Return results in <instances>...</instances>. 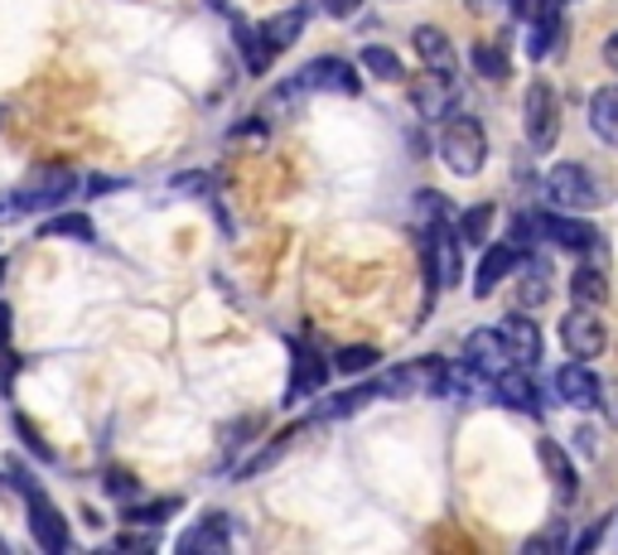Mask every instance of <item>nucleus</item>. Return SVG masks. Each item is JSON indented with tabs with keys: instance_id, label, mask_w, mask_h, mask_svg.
Wrapping results in <instances>:
<instances>
[{
	"instance_id": "412c9836",
	"label": "nucleus",
	"mask_w": 618,
	"mask_h": 555,
	"mask_svg": "<svg viewBox=\"0 0 618 555\" xmlns=\"http://www.w3.org/2000/svg\"><path fill=\"white\" fill-rule=\"evenodd\" d=\"M570 295H575V305H604V300H609L604 271L599 266H580L570 275Z\"/></svg>"
},
{
	"instance_id": "f3484780",
	"label": "nucleus",
	"mask_w": 618,
	"mask_h": 555,
	"mask_svg": "<svg viewBox=\"0 0 618 555\" xmlns=\"http://www.w3.org/2000/svg\"><path fill=\"white\" fill-rule=\"evenodd\" d=\"M411 44H416V54L426 69H436V73H454V44L444 39V30H436V24H420V30L411 34Z\"/></svg>"
},
{
	"instance_id": "7c9ffc66",
	"label": "nucleus",
	"mask_w": 618,
	"mask_h": 555,
	"mask_svg": "<svg viewBox=\"0 0 618 555\" xmlns=\"http://www.w3.org/2000/svg\"><path fill=\"white\" fill-rule=\"evenodd\" d=\"M175 507H179L175 498H165V502H150V507H130V522H165Z\"/></svg>"
},
{
	"instance_id": "6ab92c4d",
	"label": "nucleus",
	"mask_w": 618,
	"mask_h": 555,
	"mask_svg": "<svg viewBox=\"0 0 618 555\" xmlns=\"http://www.w3.org/2000/svg\"><path fill=\"white\" fill-rule=\"evenodd\" d=\"M542 464L551 473V488H556V498L561 502H570L575 498V464L565 459V449L556 440H542Z\"/></svg>"
},
{
	"instance_id": "20e7f679",
	"label": "nucleus",
	"mask_w": 618,
	"mask_h": 555,
	"mask_svg": "<svg viewBox=\"0 0 618 555\" xmlns=\"http://www.w3.org/2000/svg\"><path fill=\"white\" fill-rule=\"evenodd\" d=\"M522 122H527V140L536 145V150H551V145H556V130H561L556 87H551V83H532L527 102H522Z\"/></svg>"
},
{
	"instance_id": "a878e982",
	"label": "nucleus",
	"mask_w": 618,
	"mask_h": 555,
	"mask_svg": "<svg viewBox=\"0 0 618 555\" xmlns=\"http://www.w3.org/2000/svg\"><path fill=\"white\" fill-rule=\"evenodd\" d=\"M416 203H420V218L430 222V228H450V218H454V203L444 193H416Z\"/></svg>"
},
{
	"instance_id": "f704fd0d",
	"label": "nucleus",
	"mask_w": 618,
	"mask_h": 555,
	"mask_svg": "<svg viewBox=\"0 0 618 555\" xmlns=\"http://www.w3.org/2000/svg\"><path fill=\"white\" fill-rule=\"evenodd\" d=\"M604 63H609V69H618V34L604 39Z\"/></svg>"
},
{
	"instance_id": "39448f33",
	"label": "nucleus",
	"mask_w": 618,
	"mask_h": 555,
	"mask_svg": "<svg viewBox=\"0 0 618 555\" xmlns=\"http://www.w3.org/2000/svg\"><path fill=\"white\" fill-rule=\"evenodd\" d=\"M411 102H416V112L426 116V122H450V116L459 112V102H464V92H459L454 73L426 69V77L411 87Z\"/></svg>"
},
{
	"instance_id": "cd10ccee",
	"label": "nucleus",
	"mask_w": 618,
	"mask_h": 555,
	"mask_svg": "<svg viewBox=\"0 0 618 555\" xmlns=\"http://www.w3.org/2000/svg\"><path fill=\"white\" fill-rule=\"evenodd\" d=\"M363 63H367V73H377V77H401V59L391 54V49H383V44L363 49Z\"/></svg>"
},
{
	"instance_id": "dca6fc26",
	"label": "nucleus",
	"mask_w": 618,
	"mask_h": 555,
	"mask_svg": "<svg viewBox=\"0 0 618 555\" xmlns=\"http://www.w3.org/2000/svg\"><path fill=\"white\" fill-rule=\"evenodd\" d=\"M493 396L503 406H512V411H536V406H542V396H536L527 367H507L503 377H493Z\"/></svg>"
},
{
	"instance_id": "b1692460",
	"label": "nucleus",
	"mask_w": 618,
	"mask_h": 555,
	"mask_svg": "<svg viewBox=\"0 0 618 555\" xmlns=\"http://www.w3.org/2000/svg\"><path fill=\"white\" fill-rule=\"evenodd\" d=\"M324 373L328 367L314 358V353H295V381H291V396H305V391H314L324 381Z\"/></svg>"
},
{
	"instance_id": "9d476101",
	"label": "nucleus",
	"mask_w": 618,
	"mask_h": 555,
	"mask_svg": "<svg viewBox=\"0 0 618 555\" xmlns=\"http://www.w3.org/2000/svg\"><path fill=\"white\" fill-rule=\"evenodd\" d=\"M310 92H338V97H358V69L348 59H314L305 73L295 77Z\"/></svg>"
},
{
	"instance_id": "c85d7f7f",
	"label": "nucleus",
	"mask_w": 618,
	"mask_h": 555,
	"mask_svg": "<svg viewBox=\"0 0 618 555\" xmlns=\"http://www.w3.org/2000/svg\"><path fill=\"white\" fill-rule=\"evenodd\" d=\"M489 222H493V208L489 203H479L473 213L459 222V242H483V232H489Z\"/></svg>"
},
{
	"instance_id": "bb28decb",
	"label": "nucleus",
	"mask_w": 618,
	"mask_h": 555,
	"mask_svg": "<svg viewBox=\"0 0 618 555\" xmlns=\"http://www.w3.org/2000/svg\"><path fill=\"white\" fill-rule=\"evenodd\" d=\"M473 69H479L483 77H493V83H497V77H507L503 49H497V44H479V49H473Z\"/></svg>"
},
{
	"instance_id": "423d86ee",
	"label": "nucleus",
	"mask_w": 618,
	"mask_h": 555,
	"mask_svg": "<svg viewBox=\"0 0 618 555\" xmlns=\"http://www.w3.org/2000/svg\"><path fill=\"white\" fill-rule=\"evenodd\" d=\"M444 367L440 358H420V363H401L397 373H387L377 381V396H420V391H444Z\"/></svg>"
},
{
	"instance_id": "e433bc0d",
	"label": "nucleus",
	"mask_w": 618,
	"mask_h": 555,
	"mask_svg": "<svg viewBox=\"0 0 618 555\" xmlns=\"http://www.w3.org/2000/svg\"><path fill=\"white\" fill-rule=\"evenodd\" d=\"M328 10H334V15H353V10H358V0H328Z\"/></svg>"
},
{
	"instance_id": "f257e3e1",
	"label": "nucleus",
	"mask_w": 618,
	"mask_h": 555,
	"mask_svg": "<svg viewBox=\"0 0 618 555\" xmlns=\"http://www.w3.org/2000/svg\"><path fill=\"white\" fill-rule=\"evenodd\" d=\"M440 155H444V165L454 169V175H479L483 160H489V136H483V122L479 116H450V126H444V136H440Z\"/></svg>"
},
{
	"instance_id": "1a4fd4ad",
	"label": "nucleus",
	"mask_w": 618,
	"mask_h": 555,
	"mask_svg": "<svg viewBox=\"0 0 618 555\" xmlns=\"http://www.w3.org/2000/svg\"><path fill=\"white\" fill-rule=\"evenodd\" d=\"M464 363L473 367V373L479 377H503L507 367H517L512 363V353H507V343H503V334H497V328H479V334H473L469 343H464Z\"/></svg>"
},
{
	"instance_id": "5701e85b",
	"label": "nucleus",
	"mask_w": 618,
	"mask_h": 555,
	"mask_svg": "<svg viewBox=\"0 0 618 555\" xmlns=\"http://www.w3.org/2000/svg\"><path fill=\"white\" fill-rule=\"evenodd\" d=\"M39 232L44 237H73V242H92V237H97V228L87 222V213H59V218H49Z\"/></svg>"
},
{
	"instance_id": "6e6552de",
	"label": "nucleus",
	"mask_w": 618,
	"mask_h": 555,
	"mask_svg": "<svg viewBox=\"0 0 618 555\" xmlns=\"http://www.w3.org/2000/svg\"><path fill=\"white\" fill-rule=\"evenodd\" d=\"M24 502H30V536H34V546L49 551V555L69 551V522H63V512L54 507V502H49L44 493H30Z\"/></svg>"
},
{
	"instance_id": "c756f323",
	"label": "nucleus",
	"mask_w": 618,
	"mask_h": 555,
	"mask_svg": "<svg viewBox=\"0 0 618 555\" xmlns=\"http://www.w3.org/2000/svg\"><path fill=\"white\" fill-rule=\"evenodd\" d=\"M373 363H377V353H373V348H344V353L334 358V367H338L344 377H358V373H367Z\"/></svg>"
},
{
	"instance_id": "2f4dec72",
	"label": "nucleus",
	"mask_w": 618,
	"mask_h": 555,
	"mask_svg": "<svg viewBox=\"0 0 618 555\" xmlns=\"http://www.w3.org/2000/svg\"><path fill=\"white\" fill-rule=\"evenodd\" d=\"M10 483H15V493H24V498H30V493H39L34 473L24 469V464H15V459H10Z\"/></svg>"
},
{
	"instance_id": "ddd939ff",
	"label": "nucleus",
	"mask_w": 618,
	"mask_h": 555,
	"mask_svg": "<svg viewBox=\"0 0 618 555\" xmlns=\"http://www.w3.org/2000/svg\"><path fill=\"white\" fill-rule=\"evenodd\" d=\"M459 237L450 228H430V247H426V275L436 285H459Z\"/></svg>"
},
{
	"instance_id": "72a5a7b5",
	"label": "nucleus",
	"mask_w": 618,
	"mask_h": 555,
	"mask_svg": "<svg viewBox=\"0 0 618 555\" xmlns=\"http://www.w3.org/2000/svg\"><path fill=\"white\" fill-rule=\"evenodd\" d=\"M107 493L130 498V493H136V479H130V473H107Z\"/></svg>"
},
{
	"instance_id": "9b49d317",
	"label": "nucleus",
	"mask_w": 618,
	"mask_h": 555,
	"mask_svg": "<svg viewBox=\"0 0 618 555\" xmlns=\"http://www.w3.org/2000/svg\"><path fill=\"white\" fill-rule=\"evenodd\" d=\"M536 228H542V237H551V242L565 247V251H595V247H604L599 232L589 228L580 213H542V218H536Z\"/></svg>"
},
{
	"instance_id": "c9c22d12",
	"label": "nucleus",
	"mask_w": 618,
	"mask_h": 555,
	"mask_svg": "<svg viewBox=\"0 0 618 555\" xmlns=\"http://www.w3.org/2000/svg\"><path fill=\"white\" fill-rule=\"evenodd\" d=\"M6 343H10V310L0 305V353H6Z\"/></svg>"
},
{
	"instance_id": "7ed1b4c3",
	"label": "nucleus",
	"mask_w": 618,
	"mask_h": 555,
	"mask_svg": "<svg viewBox=\"0 0 618 555\" xmlns=\"http://www.w3.org/2000/svg\"><path fill=\"white\" fill-rule=\"evenodd\" d=\"M73 189H77V175H73V169L49 165V169H39L30 184L10 189V203H15V213H49V208L69 203Z\"/></svg>"
},
{
	"instance_id": "0eeeda50",
	"label": "nucleus",
	"mask_w": 618,
	"mask_h": 555,
	"mask_svg": "<svg viewBox=\"0 0 618 555\" xmlns=\"http://www.w3.org/2000/svg\"><path fill=\"white\" fill-rule=\"evenodd\" d=\"M561 343H565V353H570V358L589 363V358H599V353L609 348V328L599 324V314H595V310H585V305H580V310L565 314Z\"/></svg>"
},
{
	"instance_id": "473e14b6",
	"label": "nucleus",
	"mask_w": 618,
	"mask_h": 555,
	"mask_svg": "<svg viewBox=\"0 0 618 555\" xmlns=\"http://www.w3.org/2000/svg\"><path fill=\"white\" fill-rule=\"evenodd\" d=\"M15 430L24 434V444H30V449H34V454H39V459H49V444H44V440H39V430L30 426V420H15Z\"/></svg>"
},
{
	"instance_id": "a211bd4d",
	"label": "nucleus",
	"mask_w": 618,
	"mask_h": 555,
	"mask_svg": "<svg viewBox=\"0 0 618 555\" xmlns=\"http://www.w3.org/2000/svg\"><path fill=\"white\" fill-rule=\"evenodd\" d=\"M589 126H595V136L604 145L618 150V87L595 92V102H589Z\"/></svg>"
},
{
	"instance_id": "f03ea898",
	"label": "nucleus",
	"mask_w": 618,
	"mask_h": 555,
	"mask_svg": "<svg viewBox=\"0 0 618 555\" xmlns=\"http://www.w3.org/2000/svg\"><path fill=\"white\" fill-rule=\"evenodd\" d=\"M542 193H546L551 208H561V213H589V208H599L595 175H589L585 165H575V160H565V165L551 169L546 184H542Z\"/></svg>"
},
{
	"instance_id": "f8f14e48",
	"label": "nucleus",
	"mask_w": 618,
	"mask_h": 555,
	"mask_svg": "<svg viewBox=\"0 0 618 555\" xmlns=\"http://www.w3.org/2000/svg\"><path fill=\"white\" fill-rule=\"evenodd\" d=\"M517 261H522V247L517 242H493L489 251H483V261H479V275H473V295L489 300L493 290L503 285L512 271H517Z\"/></svg>"
},
{
	"instance_id": "aec40b11",
	"label": "nucleus",
	"mask_w": 618,
	"mask_h": 555,
	"mask_svg": "<svg viewBox=\"0 0 618 555\" xmlns=\"http://www.w3.org/2000/svg\"><path fill=\"white\" fill-rule=\"evenodd\" d=\"M300 24H305V10H285V15H275V20L266 24V30H261V39H266V49H271V59L281 54V49H291V44H295Z\"/></svg>"
},
{
	"instance_id": "2eb2a0df",
	"label": "nucleus",
	"mask_w": 618,
	"mask_h": 555,
	"mask_svg": "<svg viewBox=\"0 0 618 555\" xmlns=\"http://www.w3.org/2000/svg\"><path fill=\"white\" fill-rule=\"evenodd\" d=\"M497 334H503V343H507V353H512V363L517 367L542 363V328H536L527 314H507V320L497 324Z\"/></svg>"
},
{
	"instance_id": "4c0bfd02",
	"label": "nucleus",
	"mask_w": 618,
	"mask_h": 555,
	"mask_svg": "<svg viewBox=\"0 0 618 555\" xmlns=\"http://www.w3.org/2000/svg\"><path fill=\"white\" fill-rule=\"evenodd\" d=\"M609 416L618 420V387H609Z\"/></svg>"
},
{
	"instance_id": "4468645a",
	"label": "nucleus",
	"mask_w": 618,
	"mask_h": 555,
	"mask_svg": "<svg viewBox=\"0 0 618 555\" xmlns=\"http://www.w3.org/2000/svg\"><path fill=\"white\" fill-rule=\"evenodd\" d=\"M556 391H561V401H565V406H575V411H589V406H599V396H604L599 377L589 373V367H585L580 358L565 363L561 373H556Z\"/></svg>"
},
{
	"instance_id": "393cba45",
	"label": "nucleus",
	"mask_w": 618,
	"mask_h": 555,
	"mask_svg": "<svg viewBox=\"0 0 618 555\" xmlns=\"http://www.w3.org/2000/svg\"><path fill=\"white\" fill-rule=\"evenodd\" d=\"M222 546H228V532H222L218 517H208L199 532H189V536L179 541V551H222Z\"/></svg>"
},
{
	"instance_id": "4be33fe9",
	"label": "nucleus",
	"mask_w": 618,
	"mask_h": 555,
	"mask_svg": "<svg viewBox=\"0 0 618 555\" xmlns=\"http://www.w3.org/2000/svg\"><path fill=\"white\" fill-rule=\"evenodd\" d=\"M546 300H551V271L536 261V266H527V275H522V285H517V305L536 310V305H546Z\"/></svg>"
}]
</instances>
